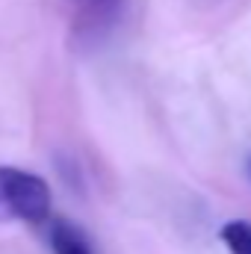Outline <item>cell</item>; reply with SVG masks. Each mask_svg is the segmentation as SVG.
Returning <instances> with one entry per match:
<instances>
[{"label":"cell","instance_id":"cell-1","mask_svg":"<svg viewBox=\"0 0 251 254\" xmlns=\"http://www.w3.org/2000/svg\"><path fill=\"white\" fill-rule=\"evenodd\" d=\"M51 219V187L45 178L0 166V222L42 225Z\"/></svg>","mask_w":251,"mask_h":254},{"label":"cell","instance_id":"cell-4","mask_svg":"<svg viewBox=\"0 0 251 254\" xmlns=\"http://www.w3.org/2000/svg\"><path fill=\"white\" fill-rule=\"evenodd\" d=\"M225 249L231 254H251V222L246 219H231L219 231Z\"/></svg>","mask_w":251,"mask_h":254},{"label":"cell","instance_id":"cell-2","mask_svg":"<svg viewBox=\"0 0 251 254\" xmlns=\"http://www.w3.org/2000/svg\"><path fill=\"white\" fill-rule=\"evenodd\" d=\"M127 0H65L71 33L77 42H101L125 12Z\"/></svg>","mask_w":251,"mask_h":254},{"label":"cell","instance_id":"cell-3","mask_svg":"<svg viewBox=\"0 0 251 254\" xmlns=\"http://www.w3.org/2000/svg\"><path fill=\"white\" fill-rule=\"evenodd\" d=\"M48 243H51L54 254H95L89 237H86L77 225H71V222H65V219H51Z\"/></svg>","mask_w":251,"mask_h":254}]
</instances>
